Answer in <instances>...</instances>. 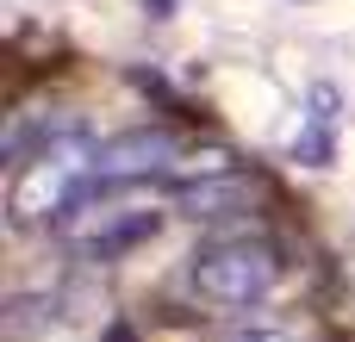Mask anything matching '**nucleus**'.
I'll return each instance as SVG.
<instances>
[{"label":"nucleus","instance_id":"nucleus-1","mask_svg":"<svg viewBox=\"0 0 355 342\" xmlns=\"http://www.w3.org/2000/svg\"><path fill=\"white\" fill-rule=\"evenodd\" d=\"M100 187V143H87L75 125L69 131H50L19 168H12V193H6V212L19 231H62L87 193Z\"/></svg>","mask_w":355,"mask_h":342},{"label":"nucleus","instance_id":"nucleus-2","mask_svg":"<svg viewBox=\"0 0 355 342\" xmlns=\"http://www.w3.org/2000/svg\"><path fill=\"white\" fill-rule=\"evenodd\" d=\"M187 287L218 312H243V305H262L281 287V255L262 237H225V243H206L187 262Z\"/></svg>","mask_w":355,"mask_h":342},{"label":"nucleus","instance_id":"nucleus-3","mask_svg":"<svg viewBox=\"0 0 355 342\" xmlns=\"http://www.w3.org/2000/svg\"><path fill=\"white\" fill-rule=\"evenodd\" d=\"M156 231H162V212L144 193H131V187H94L87 206L62 224V237L75 243L81 262H119L137 243H150Z\"/></svg>","mask_w":355,"mask_h":342},{"label":"nucleus","instance_id":"nucleus-4","mask_svg":"<svg viewBox=\"0 0 355 342\" xmlns=\"http://www.w3.org/2000/svg\"><path fill=\"white\" fill-rule=\"evenodd\" d=\"M87 318V293L81 287H37V293H19L6 305V330L25 342H44V336H62Z\"/></svg>","mask_w":355,"mask_h":342},{"label":"nucleus","instance_id":"nucleus-5","mask_svg":"<svg viewBox=\"0 0 355 342\" xmlns=\"http://www.w3.org/2000/svg\"><path fill=\"white\" fill-rule=\"evenodd\" d=\"M175 162V137L168 131H119L100 143V187H131L137 174H156Z\"/></svg>","mask_w":355,"mask_h":342},{"label":"nucleus","instance_id":"nucleus-6","mask_svg":"<svg viewBox=\"0 0 355 342\" xmlns=\"http://www.w3.org/2000/svg\"><path fill=\"white\" fill-rule=\"evenodd\" d=\"M250 199H256V187L243 181V174H231V168H218V174H200V181H175V212H187V218H237V212H250Z\"/></svg>","mask_w":355,"mask_h":342},{"label":"nucleus","instance_id":"nucleus-7","mask_svg":"<svg viewBox=\"0 0 355 342\" xmlns=\"http://www.w3.org/2000/svg\"><path fill=\"white\" fill-rule=\"evenodd\" d=\"M225 342H293V336H281V330H237V336H225Z\"/></svg>","mask_w":355,"mask_h":342}]
</instances>
